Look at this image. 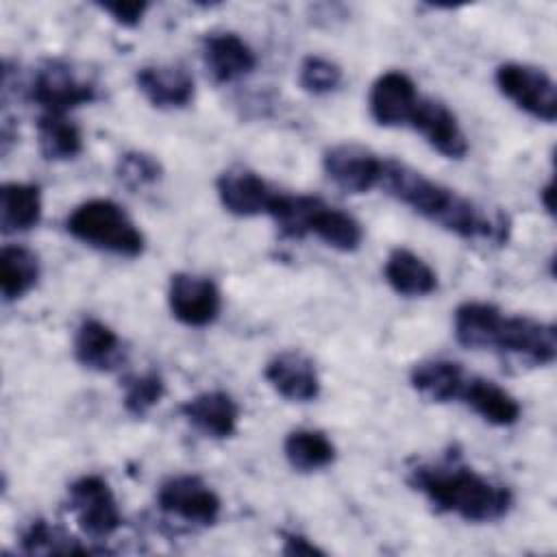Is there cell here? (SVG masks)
Wrapping results in <instances>:
<instances>
[{
	"instance_id": "6da1fadb",
	"label": "cell",
	"mask_w": 557,
	"mask_h": 557,
	"mask_svg": "<svg viewBox=\"0 0 557 557\" xmlns=\"http://www.w3.org/2000/svg\"><path fill=\"white\" fill-rule=\"evenodd\" d=\"M379 187L424 220L466 242L500 246L509 239L511 222L507 213L479 205L476 200L457 194L455 189L424 176L403 161H383Z\"/></svg>"
},
{
	"instance_id": "7a4b0ae2",
	"label": "cell",
	"mask_w": 557,
	"mask_h": 557,
	"mask_svg": "<svg viewBox=\"0 0 557 557\" xmlns=\"http://www.w3.org/2000/svg\"><path fill=\"white\" fill-rule=\"evenodd\" d=\"M407 483L437 511L474 524L503 520L513 507V494L507 485L455 459L418 463L409 470Z\"/></svg>"
},
{
	"instance_id": "3957f363",
	"label": "cell",
	"mask_w": 557,
	"mask_h": 557,
	"mask_svg": "<svg viewBox=\"0 0 557 557\" xmlns=\"http://www.w3.org/2000/svg\"><path fill=\"white\" fill-rule=\"evenodd\" d=\"M268 218L274 220L285 237L302 239L315 235L337 252H355L363 242L361 224L318 196L276 191Z\"/></svg>"
},
{
	"instance_id": "277c9868",
	"label": "cell",
	"mask_w": 557,
	"mask_h": 557,
	"mask_svg": "<svg viewBox=\"0 0 557 557\" xmlns=\"http://www.w3.org/2000/svg\"><path fill=\"white\" fill-rule=\"evenodd\" d=\"M65 231L85 246L135 259L146 250V237L133 218L111 198H91L74 207Z\"/></svg>"
},
{
	"instance_id": "5b68a950",
	"label": "cell",
	"mask_w": 557,
	"mask_h": 557,
	"mask_svg": "<svg viewBox=\"0 0 557 557\" xmlns=\"http://www.w3.org/2000/svg\"><path fill=\"white\" fill-rule=\"evenodd\" d=\"M498 91L527 115L553 124L557 117V85L553 76L535 65L507 61L494 72Z\"/></svg>"
},
{
	"instance_id": "8992f818",
	"label": "cell",
	"mask_w": 557,
	"mask_h": 557,
	"mask_svg": "<svg viewBox=\"0 0 557 557\" xmlns=\"http://www.w3.org/2000/svg\"><path fill=\"white\" fill-rule=\"evenodd\" d=\"M67 509L91 540H107L122 527V509L107 479L83 474L67 487Z\"/></svg>"
},
{
	"instance_id": "52a82bcc",
	"label": "cell",
	"mask_w": 557,
	"mask_h": 557,
	"mask_svg": "<svg viewBox=\"0 0 557 557\" xmlns=\"http://www.w3.org/2000/svg\"><path fill=\"white\" fill-rule=\"evenodd\" d=\"M490 350L507 352L533 366H550L557 357L555 324L531 315H500Z\"/></svg>"
},
{
	"instance_id": "ba28073f",
	"label": "cell",
	"mask_w": 557,
	"mask_h": 557,
	"mask_svg": "<svg viewBox=\"0 0 557 557\" xmlns=\"http://www.w3.org/2000/svg\"><path fill=\"white\" fill-rule=\"evenodd\" d=\"M28 98L41 107V113H67L94 102L98 89L72 65L63 61H46L30 81Z\"/></svg>"
},
{
	"instance_id": "9c48e42d",
	"label": "cell",
	"mask_w": 557,
	"mask_h": 557,
	"mask_svg": "<svg viewBox=\"0 0 557 557\" xmlns=\"http://www.w3.org/2000/svg\"><path fill=\"white\" fill-rule=\"evenodd\" d=\"M157 505L163 513L187 524L211 527L222 513L218 492L196 474H174L157 492Z\"/></svg>"
},
{
	"instance_id": "30bf717a",
	"label": "cell",
	"mask_w": 557,
	"mask_h": 557,
	"mask_svg": "<svg viewBox=\"0 0 557 557\" xmlns=\"http://www.w3.org/2000/svg\"><path fill=\"white\" fill-rule=\"evenodd\" d=\"M168 307L181 324L202 329L218 320L222 311V294L209 276L174 272L168 283Z\"/></svg>"
},
{
	"instance_id": "8fae6325",
	"label": "cell",
	"mask_w": 557,
	"mask_h": 557,
	"mask_svg": "<svg viewBox=\"0 0 557 557\" xmlns=\"http://www.w3.org/2000/svg\"><path fill=\"white\" fill-rule=\"evenodd\" d=\"M383 157L359 144H335L322 154L326 178L346 194H368L381 183Z\"/></svg>"
},
{
	"instance_id": "7c38bea8",
	"label": "cell",
	"mask_w": 557,
	"mask_h": 557,
	"mask_svg": "<svg viewBox=\"0 0 557 557\" xmlns=\"http://www.w3.org/2000/svg\"><path fill=\"white\" fill-rule=\"evenodd\" d=\"M413 78L400 70H389L376 76L368 94L370 117L383 128L409 126L413 109L420 100Z\"/></svg>"
},
{
	"instance_id": "4fadbf2b",
	"label": "cell",
	"mask_w": 557,
	"mask_h": 557,
	"mask_svg": "<svg viewBox=\"0 0 557 557\" xmlns=\"http://www.w3.org/2000/svg\"><path fill=\"white\" fill-rule=\"evenodd\" d=\"M409 126L446 159H463L468 152V137L457 115L442 100L420 96Z\"/></svg>"
},
{
	"instance_id": "5bb4252c",
	"label": "cell",
	"mask_w": 557,
	"mask_h": 557,
	"mask_svg": "<svg viewBox=\"0 0 557 557\" xmlns=\"http://www.w3.org/2000/svg\"><path fill=\"white\" fill-rule=\"evenodd\" d=\"M215 194L224 211L237 218L268 215L276 189L248 168H228L215 178Z\"/></svg>"
},
{
	"instance_id": "9a60e30c",
	"label": "cell",
	"mask_w": 557,
	"mask_h": 557,
	"mask_svg": "<svg viewBox=\"0 0 557 557\" xmlns=\"http://www.w3.org/2000/svg\"><path fill=\"white\" fill-rule=\"evenodd\" d=\"M263 376L268 385L289 403H311L322 389L315 363L298 350H283L274 355L265 363Z\"/></svg>"
},
{
	"instance_id": "2e32d148",
	"label": "cell",
	"mask_w": 557,
	"mask_h": 557,
	"mask_svg": "<svg viewBox=\"0 0 557 557\" xmlns=\"http://www.w3.org/2000/svg\"><path fill=\"white\" fill-rule=\"evenodd\" d=\"M181 416L211 440H228L239 426V405L222 389L200 392L181 405Z\"/></svg>"
},
{
	"instance_id": "e0dca14e",
	"label": "cell",
	"mask_w": 557,
	"mask_h": 557,
	"mask_svg": "<svg viewBox=\"0 0 557 557\" xmlns=\"http://www.w3.org/2000/svg\"><path fill=\"white\" fill-rule=\"evenodd\" d=\"M135 85L157 109H183L194 100L196 83L183 65L154 63L135 72Z\"/></svg>"
},
{
	"instance_id": "ac0fdd59",
	"label": "cell",
	"mask_w": 557,
	"mask_h": 557,
	"mask_svg": "<svg viewBox=\"0 0 557 557\" xmlns=\"http://www.w3.org/2000/svg\"><path fill=\"white\" fill-rule=\"evenodd\" d=\"M202 61L215 83H235L257 67V54L237 33H209L202 39Z\"/></svg>"
},
{
	"instance_id": "d6986e66",
	"label": "cell",
	"mask_w": 557,
	"mask_h": 557,
	"mask_svg": "<svg viewBox=\"0 0 557 557\" xmlns=\"http://www.w3.org/2000/svg\"><path fill=\"white\" fill-rule=\"evenodd\" d=\"M74 359L96 372H111L124 359V344L120 335L102 320L87 318L76 326L72 339Z\"/></svg>"
},
{
	"instance_id": "ffe728a7",
	"label": "cell",
	"mask_w": 557,
	"mask_h": 557,
	"mask_svg": "<svg viewBox=\"0 0 557 557\" xmlns=\"http://www.w3.org/2000/svg\"><path fill=\"white\" fill-rule=\"evenodd\" d=\"M459 400L492 426H511L520 420L522 407L496 381L468 374Z\"/></svg>"
},
{
	"instance_id": "44dd1931",
	"label": "cell",
	"mask_w": 557,
	"mask_h": 557,
	"mask_svg": "<svg viewBox=\"0 0 557 557\" xmlns=\"http://www.w3.org/2000/svg\"><path fill=\"white\" fill-rule=\"evenodd\" d=\"M383 276L387 285L405 298H422L437 289V272L409 248L389 250Z\"/></svg>"
},
{
	"instance_id": "7402d4cb",
	"label": "cell",
	"mask_w": 557,
	"mask_h": 557,
	"mask_svg": "<svg viewBox=\"0 0 557 557\" xmlns=\"http://www.w3.org/2000/svg\"><path fill=\"white\" fill-rule=\"evenodd\" d=\"M466 376L463 366L453 359H424L411 368L409 383L424 400L444 405L459 400Z\"/></svg>"
},
{
	"instance_id": "603a6c76",
	"label": "cell",
	"mask_w": 557,
	"mask_h": 557,
	"mask_svg": "<svg viewBox=\"0 0 557 557\" xmlns=\"http://www.w3.org/2000/svg\"><path fill=\"white\" fill-rule=\"evenodd\" d=\"M41 213L44 200L39 185L11 181L0 187V228L4 235L35 228Z\"/></svg>"
},
{
	"instance_id": "cb8c5ba5",
	"label": "cell",
	"mask_w": 557,
	"mask_h": 557,
	"mask_svg": "<svg viewBox=\"0 0 557 557\" xmlns=\"http://www.w3.org/2000/svg\"><path fill=\"white\" fill-rule=\"evenodd\" d=\"M41 276L39 257L20 244H7L0 250V292L7 302L24 298Z\"/></svg>"
},
{
	"instance_id": "d4e9b609",
	"label": "cell",
	"mask_w": 557,
	"mask_h": 557,
	"mask_svg": "<svg viewBox=\"0 0 557 557\" xmlns=\"http://www.w3.org/2000/svg\"><path fill=\"white\" fill-rule=\"evenodd\" d=\"M503 311L483 300H466L455 309L453 333L455 339L470 350H490L494 329Z\"/></svg>"
},
{
	"instance_id": "484cf974",
	"label": "cell",
	"mask_w": 557,
	"mask_h": 557,
	"mask_svg": "<svg viewBox=\"0 0 557 557\" xmlns=\"http://www.w3.org/2000/svg\"><path fill=\"white\" fill-rule=\"evenodd\" d=\"M283 455L296 472H318L333 466L337 459V448L322 431L296 429L287 433Z\"/></svg>"
},
{
	"instance_id": "4316f807",
	"label": "cell",
	"mask_w": 557,
	"mask_h": 557,
	"mask_svg": "<svg viewBox=\"0 0 557 557\" xmlns=\"http://www.w3.org/2000/svg\"><path fill=\"white\" fill-rule=\"evenodd\" d=\"M37 146L46 161H70L83 152V133L67 113H41L37 120Z\"/></svg>"
},
{
	"instance_id": "83f0119b",
	"label": "cell",
	"mask_w": 557,
	"mask_h": 557,
	"mask_svg": "<svg viewBox=\"0 0 557 557\" xmlns=\"http://www.w3.org/2000/svg\"><path fill=\"white\" fill-rule=\"evenodd\" d=\"M20 548L28 555H74V553H91L89 546H83L72 535L63 533L57 527H50L46 520H33L22 537Z\"/></svg>"
},
{
	"instance_id": "f1b7e54d",
	"label": "cell",
	"mask_w": 557,
	"mask_h": 557,
	"mask_svg": "<svg viewBox=\"0 0 557 557\" xmlns=\"http://www.w3.org/2000/svg\"><path fill=\"white\" fill-rule=\"evenodd\" d=\"M122 403L131 416L144 418L148 416L165 396V381L157 370H148L141 374H128L122 381Z\"/></svg>"
},
{
	"instance_id": "f546056e",
	"label": "cell",
	"mask_w": 557,
	"mask_h": 557,
	"mask_svg": "<svg viewBox=\"0 0 557 557\" xmlns=\"http://www.w3.org/2000/svg\"><path fill=\"white\" fill-rule=\"evenodd\" d=\"M344 81L342 67L320 54H307L298 65V85L311 96L333 94Z\"/></svg>"
},
{
	"instance_id": "4dcf8cb0",
	"label": "cell",
	"mask_w": 557,
	"mask_h": 557,
	"mask_svg": "<svg viewBox=\"0 0 557 557\" xmlns=\"http://www.w3.org/2000/svg\"><path fill=\"white\" fill-rule=\"evenodd\" d=\"M115 174L126 187L141 189V187L154 185L161 178L163 170H161V163L152 154L131 150L117 159Z\"/></svg>"
},
{
	"instance_id": "1f68e13d",
	"label": "cell",
	"mask_w": 557,
	"mask_h": 557,
	"mask_svg": "<svg viewBox=\"0 0 557 557\" xmlns=\"http://www.w3.org/2000/svg\"><path fill=\"white\" fill-rule=\"evenodd\" d=\"M98 9L102 13H107L117 26L124 28H135L141 24V20L146 17L150 2L146 0H131V2H100Z\"/></svg>"
},
{
	"instance_id": "d6a6232c",
	"label": "cell",
	"mask_w": 557,
	"mask_h": 557,
	"mask_svg": "<svg viewBox=\"0 0 557 557\" xmlns=\"http://www.w3.org/2000/svg\"><path fill=\"white\" fill-rule=\"evenodd\" d=\"M283 540V548L281 553L283 555H289V557H313V555H324V550L313 544L307 535L302 533H296V531H283L281 535Z\"/></svg>"
},
{
	"instance_id": "836d02e7",
	"label": "cell",
	"mask_w": 557,
	"mask_h": 557,
	"mask_svg": "<svg viewBox=\"0 0 557 557\" xmlns=\"http://www.w3.org/2000/svg\"><path fill=\"white\" fill-rule=\"evenodd\" d=\"M553 196H555V191H553V181H548L542 189H540V202H542V207L546 209V213H555V205H553Z\"/></svg>"
}]
</instances>
